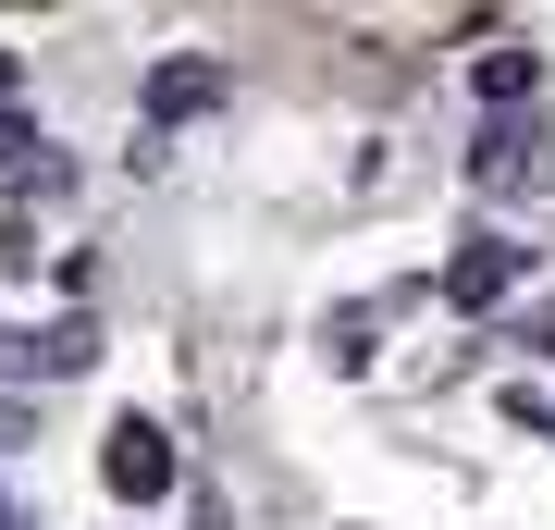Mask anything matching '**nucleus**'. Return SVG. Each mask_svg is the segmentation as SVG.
<instances>
[{
	"instance_id": "nucleus-3",
	"label": "nucleus",
	"mask_w": 555,
	"mask_h": 530,
	"mask_svg": "<svg viewBox=\"0 0 555 530\" xmlns=\"http://www.w3.org/2000/svg\"><path fill=\"white\" fill-rule=\"evenodd\" d=\"M518 272H531V247H518V235H469V247L444 259V296H456V309H506Z\"/></svg>"
},
{
	"instance_id": "nucleus-4",
	"label": "nucleus",
	"mask_w": 555,
	"mask_h": 530,
	"mask_svg": "<svg viewBox=\"0 0 555 530\" xmlns=\"http://www.w3.org/2000/svg\"><path fill=\"white\" fill-rule=\"evenodd\" d=\"M222 99H235V75H222L210 50H173L149 75V124H198V112H222Z\"/></svg>"
},
{
	"instance_id": "nucleus-1",
	"label": "nucleus",
	"mask_w": 555,
	"mask_h": 530,
	"mask_svg": "<svg viewBox=\"0 0 555 530\" xmlns=\"http://www.w3.org/2000/svg\"><path fill=\"white\" fill-rule=\"evenodd\" d=\"M469 185H494V197H543V185H555V137H543V124H518V112H494V137L469 148Z\"/></svg>"
},
{
	"instance_id": "nucleus-8",
	"label": "nucleus",
	"mask_w": 555,
	"mask_h": 530,
	"mask_svg": "<svg viewBox=\"0 0 555 530\" xmlns=\"http://www.w3.org/2000/svg\"><path fill=\"white\" fill-rule=\"evenodd\" d=\"M50 137H38V124H25V112H0V160H38Z\"/></svg>"
},
{
	"instance_id": "nucleus-6",
	"label": "nucleus",
	"mask_w": 555,
	"mask_h": 530,
	"mask_svg": "<svg viewBox=\"0 0 555 530\" xmlns=\"http://www.w3.org/2000/svg\"><path fill=\"white\" fill-rule=\"evenodd\" d=\"M469 87L494 99V112H518V99L543 87V50H481V62H469Z\"/></svg>"
},
{
	"instance_id": "nucleus-7",
	"label": "nucleus",
	"mask_w": 555,
	"mask_h": 530,
	"mask_svg": "<svg viewBox=\"0 0 555 530\" xmlns=\"http://www.w3.org/2000/svg\"><path fill=\"white\" fill-rule=\"evenodd\" d=\"M13 197H25V210H62V197H75V160H62V148L13 160Z\"/></svg>"
},
{
	"instance_id": "nucleus-2",
	"label": "nucleus",
	"mask_w": 555,
	"mask_h": 530,
	"mask_svg": "<svg viewBox=\"0 0 555 530\" xmlns=\"http://www.w3.org/2000/svg\"><path fill=\"white\" fill-rule=\"evenodd\" d=\"M100 481L124 506H160V493H173V432H160V419H112L100 432Z\"/></svg>"
},
{
	"instance_id": "nucleus-9",
	"label": "nucleus",
	"mask_w": 555,
	"mask_h": 530,
	"mask_svg": "<svg viewBox=\"0 0 555 530\" xmlns=\"http://www.w3.org/2000/svg\"><path fill=\"white\" fill-rule=\"evenodd\" d=\"M518 334H531V358H555V296H531V309H518Z\"/></svg>"
},
{
	"instance_id": "nucleus-5",
	"label": "nucleus",
	"mask_w": 555,
	"mask_h": 530,
	"mask_svg": "<svg viewBox=\"0 0 555 530\" xmlns=\"http://www.w3.org/2000/svg\"><path fill=\"white\" fill-rule=\"evenodd\" d=\"M87 358H100V321H87V309H62L50 334H25V371H38V383H62V371H87Z\"/></svg>"
},
{
	"instance_id": "nucleus-11",
	"label": "nucleus",
	"mask_w": 555,
	"mask_h": 530,
	"mask_svg": "<svg viewBox=\"0 0 555 530\" xmlns=\"http://www.w3.org/2000/svg\"><path fill=\"white\" fill-rule=\"evenodd\" d=\"M0 371H25V334H0Z\"/></svg>"
},
{
	"instance_id": "nucleus-10",
	"label": "nucleus",
	"mask_w": 555,
	"mask_h": 530,
	"mask_svg": "<svg viewBox=\"0 0 555 530\" xmlns=\"http://www.w3.org/2000/svg\"><path fill=\"white\" fill-rule=\"evenodd\" d=\"M13 87H25V62H13V50H0V112H13Z\"/></svg>"
}]
</instances>
